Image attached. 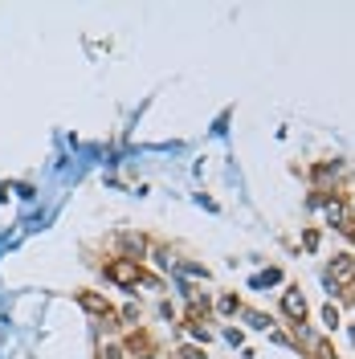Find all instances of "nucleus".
Masks as SVG:
<instances>
[{
  "label": "nucleus",
  "instance_id": "obj_1",
  "mask_svg": "<svg viewBox=\"0 0 355 359\" xmlns=\"http://www.w3.org/2000/svg\"><path fill=\"white\" fill-rule=\"evenodd\" d=\"M107 278H111V282H119V286H135L143 273H139V266H135L131 257H119V262H111V266H107Z\"/></svg>",
  "mask_w": 355,
  "mask_h": 359
},
{
  "label": "nucleus",
  "instance_id": "obj_2",
  "mask_svg": "<svg viewBox=\"0 0 355 359\" xmlns=\"http://www.w3.org/2000/svg\"><path fill=\"white\" fill-rule=\"evenodd\" d=\"M327 282H331V286H347V282H355V257L351 253L331 257V273H327Z\"/></svg>",
  "mask_w": 355,
  "mask_h": 359
},
{
  "label": "nucleus",
  "instance_id": "obj_3",
  "mask_svg": "<svg viewBox=\"0 0 355 359\" xmlns=\"http://www.w3.org/2000/svg\"><path fill=\"white\" fill-rule=\"evenodd\" d=\"M282 311H286V318L294 323V327H302V318H307V302H302V294L286 290V298H282Z\"/></svg>",
  "mask_w": 355,
  "mask_h": 359
},
{
  "label": "nucleus",
  "instance_id": "obj_4",
  "mask_svg": "<svg viewBox=\"0 0 355 359\" xmlns=\"http://www.w3.org/2000/svg\"><path fill=\"white\" fill-rule=\"evenodd\" d=\"M323 212H327V221L339 224V229L351 221V217H347V208H343V201H323Z\"/></svg>",
  "mask_w": 355,
  "mask_h": 359
},
{
  "label": "nucleus",
  "instance_id": "obj_5",
  "mask_svg": "<svg viewBox=\"0 0 355 359\" xmlns=\"http://www.w3.org/2000/svg\"><path fill=\"white\" fill-rule=\"evenodd\" d=\"M78 302H82V306H86L90 314H107V311H111V306H107V302H102V298H98V294H82V298H78Z\"/></svg>",
  "mask_w": 355,
  "mask_h": 359
},
{
  "label": "nucleus",
  "instance_id": "obj_6",
  "mask_svg": "<svg viewBox=\"0 0 355 359\" xmlns=\"http://www.w3.org/2000/svg\"><path fill=\"white\" fill-rule=\"evenodd\" d=\"M217 306H221V314H237V306H241V302H237L233 294H225V298L217 302Z\"/></svg>",
  "mask_w": 355,
  "mask_h": 359
},
{
  "label": "nucleus",
  "instance_id": "obj_7",
  "mask_svg": "<svg viewBox=\"0 0 355 359\" xmlns=\"http://www.w3.org/2000/svg\"><path fill=\"white\" fill-rule=\"evenodd\" d=\"M123 245H127V249H135V253H139V249H143V237H131V233H123Z\"/></svg>",
  "mask_w": 355,
  "mask_h": 359
},
{
  "label": "nucleus",
  "instance_id": "obj_8",
  "mask_svg": "<svg viewBox=\"0 0 355 359\" xmlns=\"http://www.w3.org/2000/svg\"><path fill=\"white\" fill-rule=\"evenodd\" d=\"M249 323H253L257 331H266V327H269V318H266V314H249Z\"/></svg>",
  "mask_w": 355,
  "mask_h": 359
},
{
  "label": "nucleus",
  "instance_id": "obj_9",
  "mask_svg": "<svg viewBox=\"0 0 355 359\" xmlns=\"http://www.w3.org/2000/svg\"><path fill=\"white\" fill-rule=\"evenodd\" d=\"M102 359H123V351H119V347H107V351H102Z\"/></svg>",
  "mask_w": 355,
  "mask_h": 359
}]
</instances>
